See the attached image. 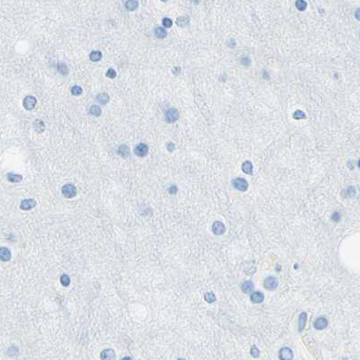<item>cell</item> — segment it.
<instances>
[{"label":"cell","mask_w":360,"mask_h":360,"mask_svg":"<svg viewBox=\"0 0 360 360\" xmlns=\"http://www.w3.org/2000/svg\"><path fill=\"white\" fill-rule=\"evenodd\" d=\"M169 192H170L171 194H175V193L177 192V187H176L175 185H173L172 187H170V189H169Z\"/></svg>","instance_id":"obj_36"},{"label":"cell","mask_w":360,"mask_h":360,"mask_svg":"<svg viewBox=\"0 0 360 360\" xmlns=\"http://www.w3.org/2000/svg\"><path fill=\"white\" fill-rule=\"evenodd\" d=\"M295 6H296V8H298V10L304 11L306 9V8H307V3L304 0H297L296 3H295Z\"/></svg>","instance_id":"obj_29"},{"label":"cell","mask_w":360,"mask_h":360,"mask_svg":"<svg viewBox=\"0 0 360 360\" xmlns=\"http://www.w3.org/2000/svg\"><path fill=\"white\" fill-rule=\"evenodd\" d=\"M241 290L244 293H250L254 290V284L251 281H246L241 284Z\"/></svg>","instance_id":"obj_14"},{"label":"cell","mask_w":360,"mask_h":360,"mask_svg":"<svg viewBox=\"0 0 360 360\" xmlns=\"http://www.w3.org/2000/svg\"><path fill=\"white\" fill-rule=\"evenodd\" d=\"M189 22H190V20H189L188 17L180 16V17H178V18H177L176 23H177V25L180 26V27H185V26H187L188 24H189Z\"/></svg>","instance_id":"obj_25"},{"label":"cell","mask_w":360,"mask_h":360,"mask_svg":"<svg viewBox=\"0 0 360 360\" xmlns=\"http://www.w3.org/2000/svg\"><path fill=\"white\" fill-rule=\"evenodd\" d=\"M106 76H107V78H109V79H115V78L117 77V71H116L114 69L110 68V69H108L107 71L106 72Z\"/></svg>","instance_id":"obj_31"},{"label":"cell","mask_w":360,"mask_h":360,"mask_svg":"<svg viewBox=\"0 0 360 360\" xmlns=\"http://www.w3.org/2000/svg\"><path fill=\"white\" fill-rule=\"evenodd\" d=\"M139 6L138 4V1L137 0H128L126 3H125V8L128 11H135V9H137Z\"/></svg>","instance_id":"obj_15"},{"label":"cell","mask_w":360,"mask_h":360,"mask_svg":"<svg viewBox=\"0 0 360 360\" xmlns=\"http://www.w3.org/2000/svg\"><path fill=\"white\" fill-rule=\"evenodd\" d=\"M332 220H334L335 222H338L340 220V214L338 212H335L333 215H332Z\"/></svg>","instance_id":"obj_35"},{"label":"cell","mask_w":360,"mask_h":360,"mask_svg":"<svg viewBox=\"0 0 360 360\" xmlns=\"http://www.w3.org/2000/svg\"><path fill=\"white\" fill-rule=\"evenodd\" d=\"M11 259V252L8 248H0V260L8 262Z\"/></svg>","instance_id":"obj_11"},{"label":"cell","mask_w":360,"mask_h":360,"mask_svg":"<svg viewBox=\"0 0 360 360\" xmlns=\"http://www.w3.org/2000/svg\"><path fill=\"white\" fill-rule=\"evenodd\" d=\"M90 114H91L92 116H94V117H99V116L101 115V113H102V110H101V108H100L99 106L93 105L90 107Z\"/></svg>","instance_id":"obj_24"},{"label":"cell","mask_w":360,"mask_h":360,"mask_svg":"<svg viewBox=\"0 0 360 360\" xmlns=\"http://www.w3.org/2000/svg\"><path fill=\"white\" fill-rule=\"evenodd\" d=\"M57 70L60 75L62 76H67L69 74V68L63 62H60L57 64Z\"/></svg>","instance_id":"obj_19"},{"label":"cell","mask_w":360,"mask_h":360,"mask_svg":"<svg viewBox=\"0 0 360 360\" xmlns=\"http://www.w3.org/2000/svg\"><path fill=\"white\" fill-rule=\"evenodd\" d=\"M328 320L325 318V317H320L318 319H316L315 321L313 323L314 325V328L317 330H322L324 329H326L328 327Z\"/></svg>","instance_id":"obj_8"},{"label":"cell","mask_w":360,"mask_h":360,"mask_svg":"<svg viewBox=\"0 0 360 360\" xmlns=\"http://www.w3.org/2000/svg\"><path fill=\"white\" fill-rule=\"evenodd\" d=\"M61 193L67 199L74 198L77 195V188L73 184H65L61 189Z\"/></svg>","instance_id":"obj_1"},{"label":"cell","mask_w":360,"mask_h":360,"mask_svg":"<svg viewBox=\"0 0 360 360\" xmlns=\"http://www.w3.org/2000/svg\"><path fill=\"white\" fill-rule=\"evenodd\" d=\"M101 357H102V359H114L115 358V353L112 349H107L102 352Z\"/></svg>","instance_id":"obj_23"},{"label":"cell","mask_w":360,"mask_h":360,"mask_svg":"<svg viewBox=\"0 0 360 360\" xmlns=\"http://www.w3.org/2000/svg\"><path fill=\"white\" fill-rule=\"evenodd\" d=\"M8 180L10 182H20L23 180V176L20 174H15V173H8Z\"/></svg>","instance_id":"obj_21"},{"label":"cell","mask_w":360,"mask_h":360,"mask_svg":"<svg viewBox=\"0 0 360 360\" xmlns=\"http://www.w3.org/2000/svg\"><path fill=\"white\" fill-rule=\"evenodd\" d=\"M161 1H163V2H167L168 0H161Z\"/></svg>","instance_id":"obj_38"},{"label":"cell","mask_w":360,"mask_h":360,"mask_svg":"<svg viewBox=\"0 0 360 360\" xmlns=\"http://www.w3.org/2000/svg\"><path fill=\"white\" fill-rule=\"evenodd\" d=\"M204 300H206L208 303H213L217 300V298L215 296V294L213 293H206L204 294Z\"/></svg>","instance_id":"obj_27"},{"label":"cell","mask_w":360,"mask_h":360,"mask_svg":"<svg viewBox=\"0 0 360 360\" xmlns=\"http://www.w3.org/2000/svg\"><path fill=\"white\" fill-rule=\"evenodd\" d=\"M226 230L225 225L221 222V221H215L212 225V231L215 235L217 236H220L222 234H224Z\"/></svg>","instance_id":"obj_9"},{"label":"cell","mask_w":360,"mask_h":360,"mask_svg":"<svg viewBox=\"0 0 360 360\" xmlns=\"http://www.w3.org/2000/svg\"><path fill=\"white\" fill-rule=\"evenodd\" d=\"M166 146H167V149H168V151H170V152H172V151L174 150V147H175L173 143H168Z\"/></svg>","instance_id":"obj_37"},{"label":"cell","mask_w":360,"mask_h":360,"mask_svg":"<svg viewBox=\"0 0 360 360\" xmlns=\"http://www.w3.org/2000/svg\"><path fill=\"white\" fill-rule=\"evenodd\" d=\"M90 59L94 62H97L102 59V53L99 51H92L90 54Z\"/></svg>","instance_id":"obj_22"},{"label":"cell","mask_w":360,"mask_h":360,"mask_svg":"<svg viewBox=\"0 0 360 360\" xmlns=\"http://www.w3.org/2000/svg\"><path fill=\"white\" fill-rule=\"evenodd\" d=\"M242 171L247 174H252L253 172V164L250 161H246L242 164Z\"/></svg>","instance_id":"obj_20"},{"label":"cell","mask_w":360,"mask_h":360,"mask_svg":"<svg viewBox=\"0 0 360 360\" xmlns=\"http://www.w3.org/2000/svg\"><path fill=\"white\" fill-rule=\"evenodd\" d=\"M117 154L123 158L128 157L129 154H130L129 147H128L127 144H121L119 147H118V149H117Z\"/></svg>","instance_id":"obj_17"},{"label":"cell","mask_w":360,"mask_h":360,"mask_svg":"<svg viewBox=\"0 0 360 360\" xmlns=\"http://www.w3.org/2000/svg\"><path fill=\"white\" fill-rule=\"evenodd\" d=\"M250 353H251V356H252L253 357H258L259 355H260L259 349H258L255 346H253V347H252L251 350H250Z\"/></svg>","instance_id":"obj_34"},{"label":"cell","mask_w":360,"mask_h":360,"mask_svg":"<svg viewBox=\"0 0 360 360\" xmlns=\"http://www.w3.org/2000/svg\"><path fill=\"white\" fill-rule=\"evenodd\" d=\"M250 300L253 303H261L264 300V295L261 292H254L250 296Z\"/></svg>","instance_id":"obj_12"},{"label":"cell","mask_w":360,"mask_h":360,"mask_svg":"<svg viewBox=\"0 0 360 360\" xmlns=\"http://www.w3.org/2000/svg\"><path fill=\"white\" fill-rule=\"evenodd\" d=\"M34 128L37 133H43L45 129V125L44 121L40 119H36L34 122Z\"/></svg>","instance_id":"obj_18"},{"label":"cell","mask_w":360,"mask_h":360,"mask_svg":"<svg viewBox=\"0 0 360 360\" xmlns=\"http://www.w3.org/2000/svg\"><path fill=\"white\" fill-rule=\"evenodd\" d=\"M306 321H307V313H306V312H301L300 315H299V323H298L299 331H300V332H301L302 330H304Z\"/></svg>","instance_id":"obj_16"},{"label":"cell","mask_w":360,"mask_h":360,"mask_svg":"<svg viewBox=\"0 0 360 360\" xmlns=\"http://www.w3.org/2000/svg\"><path fill=\"white\" fill-rule=\"evenodd\" d=\"M233 187L240 191H246L248 188V183L247 180L243 178H236L232 180Z\"/></svg>","instance_id":"obj_2"},{"label":"cell","mask_w":360,"mask_h":360,"mask_svg":"<svg viewBox=\"0 0 360 360\" xmlns=\"http://www.w3.org/2000/svg\"><path fill=\"white\" fill-rule=\"evenodd\" d=\"M163 25H164V27H166V28H170V27H172V25H173V21H172L170 18L165 17V18L163 19Z\"/></svg>","instance_id":"obj_33"},{"label":"cell","mask_w":360,"mask_h":360,"mask_svg":"<svg viewBox=\"0 0 360 360\" xmlns=\"http://www.w3.org/2000/svg\"><path fill=\"white\" fill-rule=\"evenodd\" d=\"M135 154L139 156V157H144L147 155L148 152H149V148H148V145L143 143H140L138 144H136L134 149Z\"/></svg>","instance_id":"obj_3"},{"label":"cell","mask_w":360,"mask_h":360,"mask_svg":"<svg viewBox=\"0 0 360 360\" xmlns=\"http://www.w3.org/2000/svg\"><path fill=\"white\" fill-rule=\"evenodd\" d=\"M154 34H155V36L157 38H159V39H164V38L166 37V35H167V32H166L165 29H164L163 27H157V28L154 30Z\"/></svg>","instance_id":"obj_26"},{"label":"cell","mask_w":360,"mask_h":360,"mask_svg":"<svg viewBox=\"0 0 360 360\" xmlns=\"http://www.w3.org/2000/svg\"><path fill=\"white\" fill-rule=\"evenodd\" d=\"M164 118L168 123H173L179 118V112L176 108H170L164 114Z\"/></svg>","instance_id":"obj_5"},{"label":"cell","mask_w":360,"mask_h":360,"mask_svg":"<svg viewBox=\"0 0 360 360\" xmlns=\"http://www.w3.org/2000/svg\"><path fill=\"white\" fill-rule=\"evenodd\" d=\"M82 92H83L82 88H81V86H79V85H75V86H73V87L70 89V93H71V95H73V96H75V97L81 95Z\"/></svg>","instance_id":"obj_28"},{"label":"cell","mask_w":360,"mask_h":360,"mask_svg":"<svg viewBox=\"0 0 360 360\" xmlns=\"http://www.w3.org/2000/svg\"><path fill=\"white\" fill-rule=\"evenodd\" d=\"M96 98H97V101H98L100 105H106V104H107V103L109 102V99H110L109 96H108V94L106 93V92H102V93L98 94L97 97H96Z\"/></svg>","instance_id":"obj_13"},{"label":"cell","mask_w":360,"mask_h":360,"mask_svg":"<svg viewBox=\"0 0 360 360\" xmlns=\"http://www.w3.org/2000/svg\"><path fill=\"white\" fill-rule=\"evenodd\" d=\"M60 283H61V284L63 285V286L66 287V286L70 284V277L68 276L67 274H62V276L60 277Z\"/></svg>","instance_id":"obj_30"},{"label":"cell","mask_w":360,"mask_h":360,"mask_svg":"<svg viewBox=\"0 0 360 360\" xmlns=\"http://www.w3.org/2000/svg\"><path fill=\"white\" fill-rule=\"evenodd\" d=\"M278 280L277 278L274 277V276H270V277H267L264 280V283H263V286L266 290L268 291H274L278 287Z\"/></svg>","instance_id":"obj_6"},{"label":"cell","mask_w":360,"mask_h":360,"mask_svg":"<svg viewBox=\"0 0 360 360\" xmlns=\"http://www.w3.org/2000/svg\"><path fill=\"white\" fill-rule=\"evenodd\" d=\"M37 104V99L34 96H26L23 98V106L26 110H32L34 108V107Z\"/></svg>","instance_id":"obj_4"},{"label":"cell","mask_w":360,"mask_h":360,"mask_svg":"<svg viewBox=\"0 0 360 360\" xmlns=\"http://www.w3.org/2000/svg\"><path fill=\"white\" fill-rule=\"evenodd\" d=\"M36 205V201L33 199H27V200H23L21 204H20V209L23 210H32L34 207H35Z\"/></svg>","instance_id":"obj_10"},{"label":"cell","mask_w":360,"mask_h":360,"mask_svg":"<svg viewBox=\"0 0 360 360\" xmlns=\"http://www.w3.org/2000/svg\"><path fill=\"white\" fill-rule=\"evenodd\" d=\"M279 358L282 360H292L293 359V350L287 347H284L280 349L279 351Z\"/></svg>","instance_id":"obj_7"},{"label":"cell","mask_w":360,"mask_h":360,"mask_svg":"<svg viewBox=\"0 0 360 360\" xmlns=\"http://www.w3.org/2000/svg\"><path fill=\"white\" fill-rule=\"evenodd\" d=\"M293 117H294L295 119H301V118H305L306 117H305V114L302 112V111L297 110V111H295L294 114H293Z\"/></svg>","instance_id":"obj_32"}]
</instances>
